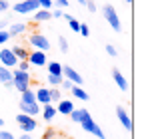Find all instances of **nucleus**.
Returning <instances> with one entry per match:
<instances>
[{
    "mask_svg": "<svg viewBox=\"0 0 148 139\" xmlns=\"http://www.w3.org/2000/svg\"><path fill=\"white\" fill-rule=\"evenodd\" d=\"M28 44L32 48H36V50H40V52H48L50 50V40L44 36V34H40V32H34V34H30L28 36Z\"/></svg>",
    "mask_w": 148,
    "mask_h": 139,
    "instance_id": "f03ea898",
    "label": "nucleus"
},
{
    "mask_svg": "<svg viewBox=\"0 0 148 139\" xmlns=\"http://www.w3.org/2000/svg\"><path fill=\"white\" fill-rule=\"evenodd\" d=\"M60 88H62V90H72V82L62 80V82H60Z\"/></svg>",
    "mask_w": 148,
    "mask_h": 139,
    "instance_id": "c9c22d12",
    "label": "nucleus"
},
{
    "mask_svg": "<svg viewBox=\"0 0 148 139\" xmlns=\"http://www.w3.org/2000/svg\"><path fill=\"white\" fill-rule=\"evenodd\" d=\"M52 18V14H50V10H42V8H38L36 12H34V22H46Z\"/></svg>",
    "mask_w": 148,
    "mask_h": 139,
    "instance_id": "2eb2a0df",
    "label": "nucleus"
},
{
    "mask_svg": "<svg viewBox=\"0 0 148 139\" xmlns=\"http://www.w3.org/2000/svg\"><path fill=\"white\" fill-rule=\"evenodd\" d=\"M4 10H8V2L6 0H0V12H4Z\"/></svg>",
    "mask_w": 148,
    "mask_h": 139,
    "instance_id": "ea45409f",
    "label": "nucleus"
},
{
    "mask_svg": "<svg viewBox=\"0 0 148 139\" xmlns=\"http://www.w3.org/2000/svg\"><path fill=\"white\" fill-rule=\"evenodd\" d=\"M12 88L18 90L20 93H24L26 90H30V84H26V82H18V80H12Z\"/></svg>",
    "mask_w": 148,
    "mask_h": 139,
    "instance_id": "5701e85b",
    "label": "nucleus"
},
{
    "mask_svg": "<svg viewBox=\"0 0 148 139\" xmlns=\"http://www.w3.org/2000/svg\"><path fill=\"white\" fill-rule=\"evenodd\" d=\"M76 2H78V4H82V6L86 4V0H76Z\"/></svg>",
    "mask_w": 148,
    "mask_h": 139,
    "instance_id": "37998d69",
    "label": "nucleus"
},
{
    "mask_svg": "<svg viewBox=\"0 0 148 139\" xmlns=\"http://www.w3.org/2000/svg\"><path fill=\"white\" fill-rule=\"evenodd\" d=\"M6 26H8V22H6V20H0V30H4Z\"/></svg>",
    "mask_w": 148,
    "mask_h": 139,
    "instance_id": "a19ab883",
    "label": "nucleus"
},
{
    "mask_svg": "<svg viewBox=\"0 0 148 139\" xmlns=\"http://www.w3.org/2000/svg\"><path fill=\"white\" fill-rule=\"evenodd\" d=\"M54 135H56V131H54V129H48V131L44 133V137H42V139H52Z\"/></svg>",
    "mask_w": 148,
    "mask_h": 139,
    "instance_id": "58836bf2",
    "label": "nucleus"
},
{
    "mask_svg": "<svg viewBox=\"0 0 148 139\" xmlns=\"http://www.w3.org/2000/svg\"><path fill=\"white\" fill-rule=\"evenodd\" d=\"M70 92H72L74 97H78V99H82V101H88V99H90V97H88V93L84 92L80 86H72V90H70Z\"/></svg>",
    "mask_w": 148,
    "mask_h": 139,
    "instance_id": "412c9836",
    "label": "nucleus"
},
{
    "mask_svg": "<svg viewBox=\"0 0 148 139\" xmlns=\"http://www.w3.org/2000/svg\"><path fill=\"white\" fill-rule=\"evenodd\" d=\"M52 4H56V8H60V10H62V8H66L70 2H68V0H54Z\"/></svg>",
    "mask_w": 148,
    "mask_h": 139,
    "instance_id": "72a5a7b5",
    "label": "nucleus"
},
{
    "mask_svg": "<svg viewBox=\"0 0 148 139\" xmlns=\"http://www.w3.org/2000/svg\"><path fill=\"white\" fill-rule=\"evenodd\" d=\"M0 139H16L10 131H6V129H0Z\"/></svg>",
    "mask_w": 148,
    "mask_h": 139,
    "instance_id": "f704fd0d",
    "label": "nucleus"
},
{
    "mask_svg": "<svg viewBox=\"0 0 148 139\" xmlns=\"http://www.w3.org/2000/svg\"><path fill=\"white\" fill-rule=\"evenodd\" d=\"M0 62H2V66L4 68H12V66H18V60H16V56L12 54V50L8 48V50H0Z\"/></svg>",
    "mask_w": 148,
    "mask_h": 139,
    "instance_id": "6e6552de",
    "label": "nucleus"
},
{
    "mask_svg": "<svg viewBox=\"0 0 148 139\" xmlns=\"http://www.w3.org/2000/svg\"><path fill=\"white\" fill-rule=\"evenodd\" d=\"M58 48H60V52H68V40L64 38V36H58Z\"/></svg>",
    "mask_w": 148,
    "mask_h": 139,
    "instance_id": "393cba45",
    "label": "nucleus"
},
{
    "mask_svg": "<svg viewBox=\"0 0 148 139\" xmlns=\"http://www.w3.org/2000/svg\"><path fill=\"white\" fill-rule=\"evenodd\" d=\"M16 70H20V72H28V62H18V68Z\"/></svg>",
    "mask_w": 148,
    "mask_h": 139,
    "instance_id": "4c0bfd02",
    "label": "nucleus"
},
{
    "mask_svg": "<svg viewBox=\"0 0 148 139\" xmlns=\"http://www.w3.org/2000/svg\"><path fill=\"white\" fill-rule=\"evenodd\" d=\"M12 50V54L16 56V60L18 62H26V58H28V52H26L22 46H14V48H10Z\"/></svg>",
    "mask_w": 148,
    "mask_h": 139,
    "instance_id": "a211bd4d",
    "label": "nucleus"
},
{
    "mask_svg": "<svg viewBox=\"0 0 148 139\" xmlns=\"http://www.w3.org/2000/svg\"><path fill=\"white\" fill-rule=\"evenodd\" d=\"M20 111H22L24 115L34 117L36 113H40V105H38V103H22V101H20Z\"/></svg>",
    "mask_w": 148,
    "mask_h": 139,
    "instance_id": "ddd939ff",
    "label": "nucleus"
},
{
    "mask_svg": "<svg viewBox=\"0 0 148 139\" xmlns=\"http://www.w3.org/2000/svg\"><path fill=\"white\" fill-rule=\"evenodd\" d=\"M88 117H92V115H90V111L84 109V107H82V109H74L72 113H70V119H72L74 123H82V121L88 119Z\"/></svg>",
    "mask_w": 148,
    "mask_h": 139,
    "instance_id": "4468645a",
    "label": "nucleus"
},
{
    "mask_svg": "<svg viewBox=\"0 0 148 139\" xmlns=\"http://www.w3.org/2000/svg\"><path fill=\"white\" fill-rule=\"evenodd\" d=\"M54 115H56V107H54L52 103L44 105V111H42V117H44V121H52V119H54Z\"/></svg>",
    "mask_w": 148,
    "mask_h": 139,
    "instance_id": "6ab92c4d",
    "label": "nucleus"
},
{
    "mask_svg": "<svg viewBox=\"0 0 148 139\" xmlns=\"http://www.w3.org/2000/svg\"><path fill=\"white\" fill-rule=\"evenodd\" d=\"M12 80H18V82H26V84H30V72L12 70Z\"/></svg>",
    "mask_w": 148,
    "mask_h": 139,
    "instance_id": "dca6fc26",
    "label": "nucleus"
},
{
    "mask_svg": "<svg viewBox=\"0 0 148 139\" xmlns=\"http://www.w3.org/2000/svg\"><path fill=\"white\" fill-rule=\"evenodd\" d=\"M38 8H40V6H38L36 0H20V2H16V4L12 6V10H14L16 14H34Z\"/></svg>",
    "mask_w": 148,
    "mask_h": 139,
    "instance_id": "7ed1b4c3",
    "label": "nucleus"
},
{
    "mask_svg": "<svg viewBox=\"0 0 148 139\" xmlns=\"http://www.w3.org/2000/svg\"><path fill=\"white\" fill-rule=\"evenodd\" d=\"M84 6H86V8H88V10H90L92 14H94V12L98 10V8H96V4H94V0H86V4H84Z\"/></svg>",
    "mask_w": 148,
    "mask_h": 139,
    "instance_id": "473e14b6",
    "label": "nucleus"
},
{
    "mask_svg": "<svg viewBox=\"0 0 148 139\" xmlns=\"http://www.w3.org/2000/svg\"><path fill=\"white\" fill-rule=\"evenodd\" d=\"M80 125H82V129H84V131H88V133H92L94 137H98V139H106V135H104V131L100 129V125L96 123V121H94V119H92V117H88V119H84V121H82Z\"/></svg>",
    "mask_w": 148,
    "mask_h": 139,
    "instance_id": "39448f33",
    "label": "nucleus"
},
{
    "mask_svg": "<svg viewBox=\"0 0 148 139\" xmlns=\"http://www.w3.org/2000/svg\"><path fill=\"white\" fill-rule=\"evenodd\" d=\"M106 52H108V56H112V58H116V56H118V50L112 46V44H106Z\"/></svg>",
    "mask_w": 148,
    "mask_h": 139,
    "instance_id": "7c9ffc66",
    "label": "nucleus"
},
{
    "mask_svg": "<svg viewBox=\"0 0 148 139\" xmlns=\"http://www.w3.org/2000/svg\"><path fill=\"white\" fill-rule=\"evenodd\" d=\"M8 82H12V72L8 68H4V66H0V84H8Z\"/></svg>",
    "mask_w": 148,
    "mask_h": 139,
    "instance_id": "aec40b11",
    "label": "nucleus"
},
{
    "mask_svg": "<svg viewBox=\"0 0 148 139\" xmlns=\"http://www.w3.org/2000/svg\"><path fill=\"white\" fill-rule=\"evenodd\" d=\"M36 2H38V6H40L42 10H50V8L54 6V4H52V0H36Z\"/></svg>",
    "mask_w": 148,
    "mask_h": 139,
    "instance_id": "cd10ccee",
    "label": "nucleus"
},
{
    "mask_svg": "<svg viewBox=\"0 0 148 139\" xmlns=\"http://www.w3.org/2000/svg\"><path fill=\"white\" fill-rule=\"evenodd\" d=\"M46 80H48L50 86H54V88H56V86H60V82H62L64 78H62V76H50V74H48V78H46Z\"/></svg>",
    "mask_w": 148,
    "mask_h": 139,
    "instance_id": "a878e982",
    "label": "nucleus"
},
{
    "mask_svg": "<svg viewBox=\"0 0 148 139\" xmlns=\"http://www.w3.org/2000/svg\"><path fill=\"white\" fill-rule=\"evenodd\" d=\"M102 14H104L106 22L110 24V28H112L114 32H122V24H120V18H118V14H116V8H114L112 4H104V8H102Z\"/></svg>",
    "mask_w": 148,
    "mask_h": 139,
    "instance_id": "f257e3e1",
    "label": "nucleus"
},
{
    "mask_svg": "<svg viewBox=\"0 0 148 139\" xmlns=\"http://www.w3.org/2000/svg\"><path fill=\"white\" fill-rule=\"evenodd\" d=\"M50 14H52V18H62V16H64V12H62L60 8H56V10H52Z\"/></svg>",
    "mask_w": 148,
    "mask_h": 139,
    "instance_id": "e433bc0d",
    "label": "nucleus"
},
{
    "mask_svg": "<svg viewBox=\"0 0 148 139\" xmlns=\"http://www.w3.org/2000/svg\"><path fill=\"white\" fill-rule=\"evenodd\" d=\"M126 2H128V4H132V2H134V0H126Z\"/></svg>",
    "mask_w": 148,
    "mask_h": 139,
    "instance_id": "a18cd8bd",
    "label": "nucleus"
},
{
    "mask_svg": "<svg viewBox=\"0 0 148 139\" xmlns=\"http://www.w3.org/2000/svg\"><path fill=\"white\" fill-rule=\"evenodd\" d=\"M46 68H48L50 76H62V66H60L58 62H48V64H46Z\"/></svg>",
    "mask_w": 148,
    "mask_h": 139,
    "instance_id": "4be33fe9",
    "label": "nucleus"
},
{
    "mask_svg": "<svg viewBox=\"0 0 148 139\" xmlns=\"http://www.w3.org/2000/svg\"><path fill=\"white\" fill-rule=\"evenodd\" d=\"M22 103H36V97H34V92L32 90H26L22 93V99H20Z\"/></svg>",
    "mask_w": 148,
    "mask_h": 139,
    "instance_id": "b1692460",
    "label": "nucleus"
},
{
    "mask_svg": "<svg viewBox=\"0 0 148 139\" xmlns=\"http://www.w3.org/2000/svg\"><path fill=\"white\" fill-rule=\"evenodd\" d=\"M78 32H80V36H84V38L90 36V28H88L86 24H80V30H78Z\"/></svg>",
    "mask_w": 148,
    "mask_h": 139,
    "instance_id": "c756f323",
    "label": "nucleus"
},
{
    "mask_svg": "<svg viewBox=\"0 0 148 139\" xmlns=\"http://www.w3.org/2000/svg\"><path fill=\"white\" fill-rule=\"evenodd\" d=\"M50 92V101H60V97H62V93L58 92L56 88H52V90H48Z\"/></svg>",
    "mask_w": 148,
    "mask_h": 139,
    "instance_id": "bb28decb",
    "label": "nucleus"
},
{
    "mask_svg": "<svg viewBox=\"0 0 148 139\" xmlns=\"http://www.w3.org/2000/svg\"><path fill=\"white\" fill-rule=\"evenodd\" d=\"M62 78L68 80V82H72V86H82V84H84L82 76H80L72 66H62Z\"/></svg>",
    "mask_w": 148,
    "mask_h": 139,
    "instance_id": "423d86ee",
    "label": "nucleus"
},
{
    "mask_svg": "<svg viewBox=\"0 0 148 139\" xmlns=\"http://www.w3.org/2000/svg\"><path fill=\"white\" fill-rule=\"evenodd\" d=\"M116 115H118V121L122 123L124 129H126V131H132V119H130L128 111L124 109L122 105H118V107H116Z\"/></svg>",
    "mask_w": 148,
    "mask_h": 139,
    "instance_id": "1a4fd4ad",
    "label": "nucleus"
},
{
    "mask_svg": "<svg viewBox=\"0 0 148 139\" xmlns=\"http://www.w3.org/2000/svg\"><path fill=\"white\" fill-rule=\"evenodd\" d=\"M10 40V34H8V30H0V46L2 44H6Z\"/></svg>",
    "mask_w": 148,
    "mask_h": 139,
    "instance_id": "c85d7f7f",
    "label": "nucleus"
},
{
    "mask_svg": "<svg viewBox=\"0 0 148 139\" xmlns=\"http://www.w3.org/2000/svg\"><path fill=\"white\" fill-rule=\"evenodd\" d=\"M18 139H32V137H30V133H22V135H20Z\"/></svg>",
    "mask_w": 148,
    "mask_h": 139,
    "instance_id": "79ce46f5",
    "label": "nucleus"
},
{
    "mask_svg": "<svg viewBox=\"0 0 148 139\" xmlns=\"http://www.w3.org/2000/svg\"><path fill=\"white\" fill-rule=\"evenodd\" d=\"M74 109V103L70 101V99H60L58 101V105H56V113H60V115H70Z\"/></svg>",
    "mask_w": 148,
    "mask_h": 139,
    "instance_id": "9d476101",
    "label": "nucleus"
},
{
    "mask_svg": "<svg viewBox=\"0 0 148 139\" xmlns=\"http://www.w3.org/2000/svg\"><path fill=\"white\" fill-rule=\"evenodd\" d=\"M34 97H36V103H38V105H48L50 103L48 88H38V90L34 92Z\"/></svg>",
    "mask_w": 148,
    "mask_h": 139,
    "instance_id": "9b49d317",
    "label": "nucleus"
},
{
    "mask_svg": "<svg viewBox=\"0 0 148 139\" xmlns=\"http://www.w3.org/2000/svg\"><path fill=\"white\" fill-rule=\"evenodd\" d=\"M16 123L20 125L22 133H32V131L38 127L36 119H34V117H30V115H24V113H18V115H16Z\"/></svg>",
    "mask_w": 148,
    "mask_h": 139,
    "instance_id": "20e7f679",
    "label": "nucleus"
},
{
    "mask_svg": "<svg viewBox=\"0 0 148 139\" xmlns=\"http://www.w3.org/2000/svg\"><path fill=\"white\" fill-rule=\"evenodd\" d=\"M68 26H70V30H72V32H78V30H80V22H78L76 18H72V20L68 22Z\"/></svg>",
    "mask_w": 148,
    "mask_h": 139,
    "instance_id": "2f4dec72",
    "label": "nucleus"
},
{
    "mask_svg": "<svg viewBox=\"0 0 148 139\" xmlns=\"http://www.w3.org/2000/svg\"><path fill=\"white\" fill-rule=\"evenodd\" d=\"M112 78H114V82H116V86L122 90V92H128V82H126V78L122 76V72L118 68L112 70Z\"/></svg>",
    "mask_w": 148,
    "mask_h": 139,
    "instance_id": "f8f14e48",
    "label": "nucleus"
},
{
    "mask_svg": "<svg viewBox=\"0 0 148 139\" xmlns=\"http://www.w3.org/2000/svg\"><path fill=\"white\" fill-rule=\"evenodd\" d=\"M24 30H26V24L16 22V24H10V28H8V34H10V38H12V36H18V34H22Z\"/></svg>",
    "mask_w": 148,
    "mask_h": 139,
    "instance_id": "f3484780",
    "label": "nucleus"
},
{
    "mask_svg": "<svg viewBox=\"0 0 148 139\" xmlns=\"http://www.w3.org/2000/svg\"><path fill=\"white\" fill-rule=\"evenodd\" d=\"M26 62H28L30 66H46V64H48V58H46V54H44V52L34 50V52H30V54H28Z\"/></svg>",
    "mask_w": 148,
    "mask_h": 139,
    "instance_id": "0eeeda50",
    "label": "nucleus"
},
{
    "mask_svg": "<svg viewBox=\"0 0 148 139\" xmlns=\"http://www.w3.org/2000/svg\"><path fill=\"white\" fill-rule=\"evenodd\" d=\"M0 127H4V119L2 117H0Z\"/></svg>",
    "mask_w": 148,
    "mask_h": 139,
    "instance_id": "c03bdc74",
    "label": "nucleus"
}]
</instances>
